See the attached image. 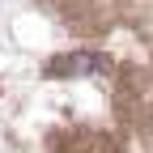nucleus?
I'll use <instances>...</instances> for the list:
<instances>
[{
    "label": "nucleus",
    "mask_w": 153,
    "mask_h": 153,
    "mask_svg": "<svg viewBox=\"0 0 153 153\" xmlns=\"http://www.w3.org/2000/svg\"><path fill=\"white\" fill-rule=\"evenodd\" d=\"M111 72V60L98 51H64L47 60V76H102Z\"/></svg>",
    "instance_id": "obj_1"
}]
</instances>
